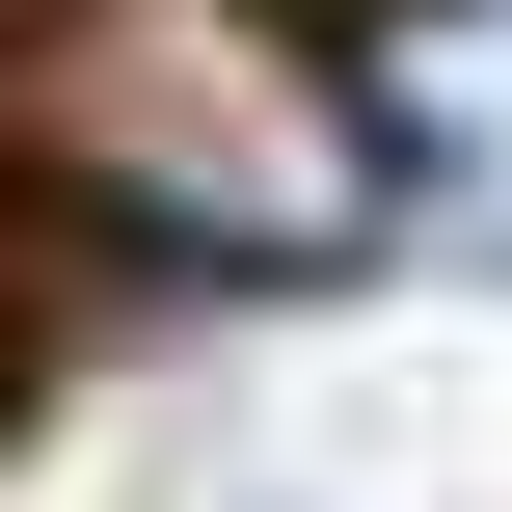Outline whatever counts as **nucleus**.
<instances>
[{
    "label": "nucleus",
    "instance_id": "1",
    "mask_svg": "<svg viewBox=\"0 0 512 512\" xmlns=\"http://www.w3.org/2000/svg\"><path fill=\"white\" fill-rule=\"evenodd\" d=\"M27 81H54V189L135 216V243H189V270H324L405 189V108L297 0H54Z\"/></svg>",
    "mask_w": 512,
    "mask_h": 512
},
{
    "label": "nucleus",
    "instance_id": "2",
    "mask_svg": "<svg viewBox=\"0 0 512 512\" xmlns=\"http://www.w3.org/2000/svg\"><path fill=\"white\" fill-rule=\"evenodd\" d=\"M297 27H405V0H297Z\"/></svg>",
    "mask_w": 512,
    "mask_h": 512
}]
</instances>
